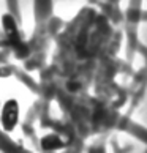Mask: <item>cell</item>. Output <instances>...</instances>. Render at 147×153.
<instances>
[{"instance_id": "cell-1", "label": "cell", "mask_w": 147, "mask_h": 153, "mask_svg": "<svg viewBox=\"0 0 147 153\" xmlns=\"http://www.w3.org/2000/svg\"><path fill=\"white\" fill-rule=\"evenodd\" d=\"M2 25H3L5 35H7L11 46L18 51V52L19 51L27 52L24 43H22V39H21V33H19V29H18V24H16V19L13 18V16L11 14H3L2 16Z\"/></svg>"}, {"instance_id": "cell-2", "label": "cell", "mask_w": 147, "mask_h": 153, "mask_svg": "<svg viewBox=\"0 0 147 153\" xmlns=\"http://www.w3.org/2000/svg\"><path fill=\"white\" fill-rule=\"evenodd\" d=\"M0 122L5 131H13L19 122V104L16 100H8L2 107Z\"/></svg>"}, {"instance_id": "cell-3", "label": "cell", "mask_w": 147, "mask_h": 153, "mask_svg": "<svg viewBox=\"0 0 147 153\" xmlns=\"http://www.w3.org/2000/svg\"><path fill=\"white\" fill-rule=\"evenodd\" d=\"M41 147L43 150H60L63 147V140L57 134H46L41 139Z\"/></svg>"}]
</instances>
